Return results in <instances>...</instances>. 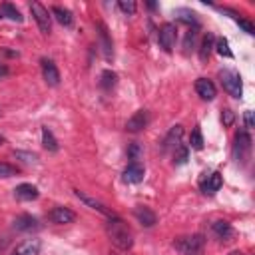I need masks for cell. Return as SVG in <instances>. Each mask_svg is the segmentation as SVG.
Here are the masks:
<instances>
[{
    "label": "cell",
    "mask_w": 255,
    "mask_h": 255,
    "mask_svg": "<svg viewBox=\"0 0 255 255\" xmlns=\"http://www.w3.org/2000/svg\"><path fill=\"white\" fill-rule=\"evenodd\" d=\"M211 48H213V34H205L203 40H201V48H199V60L201 62H207L209 54H211Z\"/></svg>",
    "instance_id": "7402d4cb"
},
{
    "label": "cell",
    "mask_w": 255,
    "mask_h": 255,
    "mask_svg": "<svg viewBox=\"0 0 255 255\" xmlns=\"http://www.w3.org/2000/svg\"><path fill=\"white\" fill-rule=\"evenodd\" d=\"M211 231L219 237V239H229L231 235H233V229H231V225L227 223V221H223V219H219V221H213L211 223Z\"/></svg>",
    "instance_id": "44dd1931"
},
{
    "label": "cell",
    "mask_w": 255,
    "mask_h": 255,
    "mask_svg": "<svg viewBox=\"0 0 255 255\" xmlns=\"http://www.w3.org/2000/svg\"><path fill=\"white\" fill-rule=\"evenodd\" d=\"M233 120H235V114L231 112V110H223V114H221V122H223V126H231L233 124Z\"/></svg>",
    "instance_id": "e575fe53"
},
{
    "label": "cell",
    "mask_w": 255,
    "mask_h": 255,
    "mask_svg": "<svg viewBox=\"0 0 255 255\" xmlns=\"http://www.w3.org/2000/svg\"><path fill=\"white\" fill-rule=\"evenodd\" d=\"M40 66H42V76H44L46 84L48 86H58L60 84V72H58L56 64L52 60H48V58H42Z\"/></svg>",
    "instance_id": "9c48e42d"
},
{
    "label": "cell",
    "mask_w": 255,
    "mask_h": 255,
    "mask_svg": "<svg viewBox=\"0 0 255 255\" xmlns=\"http://www.w3.org/2000/svg\"><path fill=\"white\" fill-rule=\"evenodd\" d=\"M6 74H8V68H4V66H0V78H2V76H6Z\"/></svg>",
    "instance_id": "74e56055"
},
{
    "label": "cell",
    "mask_w": 255,
    "mask_h": 255,
    "mask_svg": "<svg viewBox=\"0 0 255 255\" xmlns=\"http://www.w3.org/2000/svg\"><path fill=\"white\" fill-rule=\"evenodd\" d=\"M2 143H4V137H2V135H0V145H2Z\"/></svg>",
    "instance_id": "f35d334b"
},
{
    "label": "cell",
    "mask_w": 255,
    "mask_h": 255,
    "mask_svg": "<svg viewBox=\"0 0 255 255\" xmlns=\"http://www.w3.org/2000/svg\"><path fill=\"white\" fill-rule=\"evenodd\" d=\"M0 18H2V16H0Z\"/></svg>",
    "instance_id": "ab89813d"
},
{
    "label": "cell",
    "mask_w": 255,
    "mask_h": 255,
    "mask_svg": "<svg viewBox=\"0 0 255 255\" xmlns=\"http://www.w3.org/2000/svg\"><path fill=\"white\" fill-rule=\"evenodd\" d=\"M40 247H42L40 239H26L24 243H20L14 249L12 255H38L40 253Z\"/></svg>",
    "instance_id": "ac0fdd59"
},
{
    "label": "cell",
    "mask_w": 255,
    "mask_h": 255,
    "mask_svg": "<svg viewBox=\"0 0 255 255\" xmlns=\"http://www.w3.org/2000/svg\"><path fill=\"white\" fill-rule=\"evenodd\" d=\"M133 215L143 227H153L155 225V213L145 205H135L133 207Z\"/></svg>",
    "instance_id": "e0dca14e"
},
{
    "label": "cell",
    "mask_w": 255,
    "mask_h": 255,
    "mask_svg": "<svg viewBox=\"0 0 255 255\" xmlns=\"http://www.w3.org/2000/svg\"><path fill=\"white\" fill-rule=\"evenodd\" d=\"M38 227H40V223L32 215H18L14 219V229L16 231H32V229H38Z\"/></svg>",
    "instance_id": "d6986e66"
},
{
    "label": "cell",
    "mask_w": 255,
    "mask_h": 255,
    "mask_svg": "<svg viewBox=\"0 0 255 255\" xmlns=\"http://www.w3.org/2000/svg\"><path fill=\"white\" fill-rule=\"evenodd\" d=\"M173 245H175V249H177L181 255H203L205 239H203V235L195 233V235H185V237L175 239Z\"/></svg>",
    "instance_id": "7a4b0ae2"
},
{
    "label": "cell",
    "mask_w": 255,
    "mask_h": 255,
    "mask_svg": "<svg viewBox=\"0 0 255 255\" xmlns=\"http://www.w3.org/2000/svg\"><path fill=\"white\" fill-rule=\"evenodd\" d=\"M223 12L231 14V16L235 18V22L239 24V28H243V32H247V34H255V26H253L249 20H245V18H239V14H237V12H233V10H229V8H223Z\"/></svg>",
    "instance_id": "d4e9b609"
},
{
    "label": "cell",
    "mask_w": 255,
    "mask_h": 255,
    "mask_svg": "<svg viewBox=\"0 0 255 255\" xmlns=\"http://www.w3.org/2000/svg\"><path fill=\"white\" fill-rule=\"evenodd\" d=\"M189 145H191L193 149H201V147H203V135H201V129H199V128H195V129L191 131Z\"/></svg>",
    "instance_id": "83f0119b"
},
{
    "label": "cell",
    "mask_w": 255,
    "mask_h": 255,
    "mask_svg": "<svg viewBox=\"0 0 255 255\" xmlns=\"http://www.w3.org/2000/svg\"><path fill=\"white\" fill-rule=\"evenodd\" d=\"M38 195H40V191H38V187L32 185V183H20V185H16V189H14V197L20 199V201H32V199H36Z\"/></svg>",
    "instance_id": "2e32d148"
},
{
    "label": "cell",
    "mask_w": 255,
    "mask_h": 255,
    "mask_svg": "<svg viewBox=\"0 0 255 255\" xmlns=\"http://www.w3.org/2000/svg\"><path fill=\"white\" fill-rule=\"evenodd\" d=\"M193 40H195V30H189L185 34V42H183V48H185V54L189 52V46H193Z\"/></svg>",
    "instance_id": "d590c367"
},
{
    "label": "cell",
    "mask_w": 255,
    "mask_h": 255,
    "mask_svg": "<svg viewBox=\"0 0 255 255\" xmlns=\"http://www.w3.org/2000/svg\"><path fill=\"white\" fill-rule=\"evenodd\" d=\"M177 16H179V20L181 22H185V24H193V26H197V14L195 12H191V10H177L175 12Z\"/></svg>",
    "instance_id": "484cf974"
},
{
    "label": "cell",
    "mask_w": 255,
    "mask_h": 255,
    "mask_svg": "<svg viewBox=\"0 0 255 255\" xmlns=\"http://www.w3.org/2000/svg\"><path fill=\"white\" fill-rule=\"evenodd\" d=\"M14 175H18V167H14L6 161H0V177L6 179V177H14Z\"/></svg>",
    "instance_id": "f1b7e54d"
},
{
    "label": "cell",
    "mask_w": 255,
    "mask_h": 255,
    "mask_svg": "<svg viewBox=\"0 0 255 255\" xmlns=\"http://www.w3.org/2000/svg\"><path fill=\"white\" fill-rule=\"evenodd\" d=\"M106 233L110 237V241L122 249V251H128L131 245H133V237H131V231L129 227L118 217V215H112L108 217V223H106Z\"/></svg>",
    "instance_id": "6da1fadb"
},
{
    "label": "cell",
    "mask_w": 255,
    "mask_h": 255,
    "mask_svg": "<svg viewBox=\"0 0 255 255\" xmlns=\"http://www.w3.org/2000/svg\"><path fill=\"white\" fill-rule=\"evenodd\" d=\"M195 92H197V96H199L201 100H205V102H211V100L217 96L215 84H213L211 80H207V78H197V80H195Z\"/></svg>",
    "instance_id": "30bf717a"
},
{
    "label": "cell",
    "mask_w": 255,
    "mask_h": 255,
    "mask_svg": "<svg viewBox=\"0 0 255 255\" xmlns=\"http://www.w3.org/2000/svg\"><path fill=\"white\" fill-rule=\"evenodd\" d=\"M96 28H98V36H100V44H102L104 58H106V60H112V58H114V48H112V40H110L108 28H106L102 22H98Z\"/></svg>",
    "instance_id": "9a60e30c"
},
{
    "label": "cell",
    "mask_w": 255,
    "mask_h": 255,
    "mask_svg": "<svg viewBox=\"0 0 255 255\" xmlns=\"http://www.w3.org/2000/svg\"><path fill=\"white\" fill-rule=\"evenodd\" d=\"M30 12H32V16H34V20H36V24L40 28V32L42 34H50V30H52V16H50L48 8H44L40 2H32L30 4Z\"/></svg>",
    "instance_id": "277c9868"
},
{
    "label": "cell",
    "mask_w": 255,
    "mask_h": 255,
    "mask_svg": "<svg viewBox=\"0 0 255 255\" xmlns=\"http://www.w3.org/2000/svg\"><path fill=\"white\" fill-rule=\"evenodd\" d=\"M50 14H52L62 26H66V28H70V26L74 24V16H72V12L66 10V8H62V6H54V8L50 10Z\"/></svg>",
    "instance_id": "ffe728a7"
},
{
    "label": "cell",
    "mask_w": 255,
    "mask_h": 255,
    "mask_svg": "<svg viewBox=\"0 0 255 255\" xmlns=\"http://www.w3.org/2000/svg\"><path fill=\"white\" fill-rule=\"evenodd\" d=\"M0 12H2L8 20H12V22H22V20H24V18H22V14L16 10V6L8 4V2H4V4L0 6Z\"/></svg>",
    "instance_id": "cb8c5ba5"
},
{
    "label": "cell",
    "mask_w": 255,
    "mask_h": 255,
    "mask_svg": "<svg viewBox=\"0 0 255 255\" xmlns=\"http://www.w3.org/2000/svg\"><path fill=\"white\" fill-rule=\"evenodd\" d=\"M245 126L247 128H253V112H245Z\"/></svg>",
    "instance_id": "8d00e7d4"
},
{
    "label": "cell",
    "mask_w": 255,
    "mask_h": 255,
    "mask_svg": "<svg viewBox=\"0 0 255 255\" xmlns=\"http://www.w3.org/2000/svg\"><path fill=\"white\" fill-rule=\"evenodd\" d=\"M185 161H187V147H185V145H179V147L173 151V163L181 165V163H185Z\"/></svg>",
    "instance_id": "4dcf8cb0"
},
{
    "label": "cell",
    "mask_w": 255,
    "mask_h": 255,
    "mask_svg": "<svg viewBox=\"0 0 255 255\" xmlns=\"http://www.w3.org/2000/svg\"><path fill=\"white\" fill-rule=\"evenodd\" d=\"M223 185V175L219 171H213L211 175H207V179H203L201 183V189L205 195H215Z\"/></svg>",
    "instance_id": "5bb4252c"
},
{
    "label": "cell",
    "mask_w": 255,
    "mask_h": 255,
    "mask_svg": "<svg viewBox=\"0 0 255 255\" xmlns=\"http://www.w3.org/2000/svg\"><path fill=\"white\" fill-rule=\"evenodd\" d=\"M251 151V137L247 131H239L235 135V143H233V157L237 159V163H245Z\"/></svg>",
    "instance_id": "5b68a950"
},
{
    "label": "cell",
    "mask_w": 255,
    "mask_h": 255,
    "mask_svg": "<svg viewBox=\"0 0 255 255\" xmlns=\"http://www.w3.org/2000/svg\"><path fill=\"white\" fill-rule=\"evenodd\" d=\"M48 217H50L52 223H58V225H66V223H72V221L76 219L74 211L68 209V207H62V205L54 207V209L48 213Z\"/></svg>",
    "instance_id": "7c38bea8"
},
{
    "label": "cell",
    "mask_w": 255,
    "mask_h": 255,
    "mask_svg": "<svg viewBox=\"0 0 255 255\" xmlns=\"http://www.w3.org/2000/svg\"><path fill=\"white\" fill-rule=\"evenodd\" d=\"M42 145L48 151H58V139L54 137V133L48 128H42Z\"/></svg>",
    "instance_id": "603a6c76"
},
{
    "label": "cell",
    "mask_w": 255,
    "mask_h": 255,
    "mask_svg": "<svg viewBox=\"0 0 255 255\" xmlns=\"http://www.w3.org/2000/svg\"><path fill=\"white\" fill-rule=\"evenodd\" d=\"M74 195L84 203V205H88L90 209H94V211H98V213H102V215H106V217H112V215H116L110 207H106L102 201H98L96 197H90L88 193H84V191H80V189H74Z\"/></svg>",
    "instance_id": "8992f818"
},
{
    "label": "cell",
    "mask_w": 255,
    "mask_h": 255,
    "mask_svg": "<svg viewBox=\"0 0 255 255\" xmlns=\"http://www.w3.org/2000/svg\"><path fill=\"white\" fill-rule=\"evenodd\" d=\"M219 80H221V86L223 90L231 96V98H241L243 96V86H241V78L237 72L233 70H221L219 72Z\"/></svg>",
    "instance_id": "3957f363"
},
{
    "label": "cell",
    "mask_w": 255,
    "mask_h": 255,
    "mask_svg": "<svg viewBox=\"0 0 255 255\" xmlns=\"http://www.w3.org/2000/svg\"><path fill=\"white\" fill-rule=\"evenodd\" d=\"M118 8L124 12V14H128V16H131V14H135V2L133 0H120L118 2Z\"/></svg>",
    "instance_id": "f546056e"
},
{
    "label": "cell",
    "mask_w": 255,
    "mask_h": 255,
    "mask_svg": "<svg viewBox=\"0 0 255 255\" xmlns=\"http://www.w3.org/2000/svg\"><path fill=\"white\" fill-rule=\"evenodd\" d=\"M14 155L16 157H20L22 161H26V163H36V153H28V151H14Z\"/></svg>",
    "instance_id": "836d02e7"
},
{
    "label": "cell",
    "mask_w": 255,
    "mask_h": 255,
    "mask_svg": "<svg viewBox=\"0 0 255 255\" xmlns=\"http://www.w3.org/2000/svg\"><path fill=\"white\" fill-rule=\"evenodd\" d=\"M143 175H145L143 165H141L139 161H135V163H129V165L124 169L122 179H124L126 183H139V181L143 179Z\"/></svg>",
    "instance_id": "8fae6325"
},
{
    "label": "cell",
    "mask_w": 255,
    "mask_h": 255,
    "mask_svg": "<svg viewBox=\"0 0 255 255\" xmlns=\"http://www.w3.org/2000/svg\"><path fill=\"white\" fill-rule=\"evenodd\" d=\"M157 42L161 46L163 52H171L175 46V26L173 24H163L157 36Z\"/></svg>",
    "instance_id": "52a82bcc"
},
{
    "label": "cell",
    "mask_w": 255,
    "mask_h": 255,
    "mask_svg": "<svg viewBox=\"0 0 255 255\" xmlns=\"http://www.w3.org/2000/svg\"><path fill=\"white\" fill-rule=\"evenodd\" d=\"M128 155H129V163H135L137 159H139V155H141V147L137 145V143H131L129 147H128Z\"/></svg>",
    "instance_id": "d6a6232c"
},
{
    "label": "cell",
    "mask_w": 255,
    "mask_h": 255,
    "mask_svg": "<svg viewBox=\"0 0 255 255\" xmlns=\"http://www.w3.org/2000/svg\"><path fill=\"white\" fill-rule=\"evenodd\" d=\"M181 135H183V128L181 126H173L171 129H169V133L163 137V143H161V149L163 151H175L177 147H179V139H181Z\"/></svg>",
    "instance_id": "4fadbf2b"
},
{
    "label": "cell",
    "mask_w": 255,
    "mask_h": 255,
    "mask_svg": "<svg viewBox=\"0 0 255 255\" xmlns=\"http://www.w3.org/2000/svg\"><path fill=\"white\" fill-rule=\"evenodd\" d=\"M217 52H219L221 56H225V58H233V52L229 50V44H227L225 38H219V40H217Z\"/></svg>",
    "instance_id": "1f68e13d"
},
{
    "label": "cell",
    "mask_w": 255,
    "mask_h": 255,
    "mask_svg": "<svg viewBox=\"0 0 255 255\" xmlns=\"http://www.w3.org/2000/svg\"><path fill=\"white\" fill-rule=\"evenodd\" d=\"M147 124H149V114H147V110H137V112L126 122V129L131 131V133H137V131H141Z\"/></svg>",
    "instance_id": "ba28073f"
},
{
    "label": "cell",
    "mask_w": 255,
    "mask_h": 255,
    "mask_svg": "<svg viewBox=\"0 0 255 255\" xmlns=\"http://www.w3.org/2000/svg\"><path fill=\"white\" fill-rule=\"evenodd\" d=\"M114 86H116V74L110 72V70L102 72V88L104 90H112Z\"/></svg>",
    "instance_id": "4316f807"
}]
</instances>
